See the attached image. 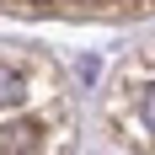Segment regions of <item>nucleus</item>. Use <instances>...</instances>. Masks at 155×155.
<instances>
[{
    "instance_id": "f257e3e1",
    "label": "nucleus",
    "mask_w": 155,
    "mask_h": 155,
    "mask_svg": "<svg viewBox=\"0 0 155 155\" xmlns=\"http://www.w3.org/2000/svg\"><path fill=\"white\" fill-rule=\"evenodd\" d=\"M38 144H43V123L38 118L0 123V155H38Z\"/></svg>"
},
{
    "instance_id": "f03ea898",
    "label": "nucleus",
    "mask_w": 155,
    "mask_h": 155,
    "mask_svg": "<svg viewBox=\"0 0 155 155\" xmlns=\"http://www.w3.org/2000/svg\"><path fill=\"white\" fill-rule=\"evenodd\" d=\"M21 96H27V75L11 70V64H0V107H16Z\"/></svg>"
},
{
    "instance_id": "7ed1b4c3",
    "label": "nucleus",
    "mask_w": 155,
    "mask_h": 155,
    "mask_svg": "<svg viewBox=\"0 0 155 155\" xmlns=\"http://www.w3.org/2000/svg\"><path fill=\"white\" fill-rule=\"evenodd\" d=\"M139 118H144V128L155 134V80L144 86V96H139Z\"/></svg>"
}]
</instances>
